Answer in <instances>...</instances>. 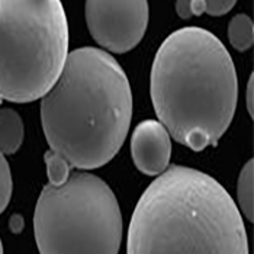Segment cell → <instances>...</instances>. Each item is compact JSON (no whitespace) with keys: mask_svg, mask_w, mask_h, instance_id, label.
I'll return each mask as SVG.
<instances>
[{"mask_svg":"<svg viewBox=\"0 0 254 254\" xmlns=\"http://www.w3.org/2000/svg\"><path fill=\"white\" fill-rule=\"evenodd\" d=\"M44 161L47 166V175H48V185L51 186H61L64 185L71 175V164L63 158V157L48 150L44 154Z\"/></svg>","mask_w":254,"mask_h":254,"instance_id":"cell-11","label":"cell"},{"mask_svg":"<svg viewBox=\"0 0 254 254\" xmlns=\"http://www.w3.org/2000/svg\"><path fill=\"white\" fill-rule=\"evenodd\" d=\"M131 154L135 167L147 176H160L169 169L172 137L160 121L138 124L131 137Z\"/></svg>","mask_w":254,"mask_h":254,"instance_id":"cell-7","label":"cell"},{"mask_svg":"<svg viewBox=\"0 0 254 254\" xmlns=\"http://www.w3.org/2000/svg\"><path fill=\"white\" fill-rule=\"evenodd\" d=\"M9 225H10V230H12L13 233H20L22 228H23V219H22L19 215H13L10 218Z\"/></svg>","mask_w":254,"mask_h":254,"instance_id":"cell-17","label":"cell"},{"mask_svg":"<svg viewBox=\"0 0 254 254\" xmlns=\"http://www.w3.org/2000/svg\"><path fill=\"white\" fill-rule=\"evenodd\" d=\"M0 254H3V244H1V240H0Z\"/></svg>","mask_w":254,"mask_h":254,"instance_id":"cell-18","label":"cell"},{"mask_svg":"<svg viewBox=\"0 0 254 254\" xmlns=\"http://www.w3.org/2000/svg\"><path fill=\"white\" fill-rule=\"evenodd\" d=\"M25 127L20 115L12 108L0 109V153L12 156L20 148Z\"/></svg>","mask_w":254,"mask_h":254,"instance_id":"cell-8","label":"cell"},{"mask_svg":"<svg viewBox=\"0 0 254 254\" xmlns=\"http://www.w3.org/2000/svg\"><path fill=\"white\" fill-rule=\"evenodd\" d=\"M228 39L237 51L244 53L252 48L254 42V26L250 16L240 13L228 23Z\"/></svg>","mask_w":254,"mask_h":254,"instance_id":"cell-10","label":"cell"},{"mask_svg":"<svg viewBox=\"0 0 254 254\" xmlns=\"http://www.w3.org/2000/svg\"><path fill=\"white\" fill-rule=\"evenodd\" d=\"M39 254H118L122 214L105 180L71 173L61 186L47 185L34 212Z\"/></svg>","mask_w":254,"mask_h":254,"instance_id":"cell-5","label":"cell"},{"mask_svg":"<svg viewBox=\"0 0 254 254\" xmlns=\"http://www.w3.org/2000/svg\"><path fill=\"white\" fill-rule=\"evenodd\" d=\"M176 12L182 19H190L192 9H190V0H179L176 1Z\"/></svg>","mask_w":254,"mask_h":254,"instance_id":"cell-14","label":"cell"},{"mask_svg":"<svg viewBox=\"0 0 254 254\" xmlns=\"http://www.w3.org/2000/svg\"><path fill=\"white\" fill-rule=\"evenodd\" d=\"M127 254H249L246 227L214 177L170 166L139 197Z\"/></svg>","mask_w":254,"mask_h":254,"instance_id":"cell-3","label":"cell"},{"mask_svg":"<svg viewBox=\"0 0 254 254\" xmlns=\"http://www.w3.org/2000/svg\"><path fill=\"white\" fill-rule=\"evenodd\" d=\"M247 109H249V114L250 117L253 118L254 114V77L253 74L250 76V80H249V84H247Z\"/></svg>","mask_w":254,"mask_h":254,"instance_id":"cell-15","label":"cell"},{"mask_svg":"<svg viewBox=\"0 0 254 254\" xmlns=\"http://www.w3.org/2000/svg\"><path fill=\"white\" fill-rule=\"evenodd\" d=\"M13 192V180L9 163L3 153H0V214L7 208Z\"/></svg>","mask_w":254,"mask_h":254,"instance_id":"cell-12","label":"cell"},{"mask_svg":"<svg viewBox=\"0 0 254 254\" xmlns=\"http://www.w3.org/2000/svg\"><path fill=\"white\" fill-rule=\"evenodd\" d=\"M190 9L193 16H200L205 13V0H190Z\"/></svg>","mask_w":254,"mask_h":254,"instance_id":"cell-16","label":"cell"},{"mask_svg":"<svg viewBox=\"0 0 254 254\" xmlns=\"http://www.w3.org/2000/svg\"><path fill=\"white\" fill-rule=\"evenodd\" d=\"M238 205L244 216L252 222L254 219V163L249 160L238 176L237 186Z\"/></svg>","mask_w":254,"mask_h":254,"instance_id":"cell-9","label":"cell"},{"mask_svg":"<svg viewBox=\"0 0 254 254\" xmlns=\"http://www.w3.org/2000/svg\"><path fill=\"white\" fill-rule=\"evenodd\" d=\"M150 95L170 137L202 151L216 145L233 122L238 99L234 61L212 32L182 28L157 51Z\"/></svg>","mask_w":254,"mask_h":254,"instance_id":"cell-2","label":"cell"},{"mask_svg":"<svg viewBox=\"0 0 254 254\" xmlns=\"http://www.w3.org/2000/svg\"><path fill=\"white\" fill-rule=\"evenodd\" d=\"M86 22L90 35L105 50L124 54L135 48L148 25L145 0L86 1Z\"/></svg>","mask_w":254,"mask_h":254,"instance_id":"cell-6","label":"cell"},{"mask_svg":"<svg viewBox=\"0 0 254 254\" xmlns=\"http://www.w3.org/2000/svg\"><path fill=\"white\" fill-rule=\"evenodd\" d=\"M68 57L59 0H0V99L28 103L56 84Z\"/></svg>","mask_w":254,"mask_h":254,"instance_id":"cell-4","label":"cell"},{"mask_svg":"<svg viewBox=\"0 0 254 254\" xmlns=\"http://www.w3.org/2000/svg\"><path fill=\"white\" fill-rule=\"evenodd\" d=\"M132 119L128 77L105 50L71 51L53 89L41 100L51 151L78 170L99 169L121 150Z\"/></svg>","mask_w":254,"mask_h":254,"instance_id":"cell-1","label":"cell"},{"mask_svg":"<svg viewBox=\"0 0 254 254\" xmlns=\"http://www.w3.org/2000/svg\"><path fill=\"white\" fill-rule=\"evenodd\" d=\"M234 6V0H205V13L211 16H222Z\"/></svg>","mask_w":254,"mask_h":254,"instance_id":"cell-13","label":"cell"}]
</instances>
